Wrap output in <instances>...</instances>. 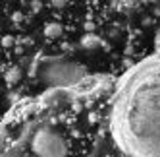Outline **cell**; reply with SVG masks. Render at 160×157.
<instances>
[{
  "label": "cell",
  "instance_id": "obj_4",
  "mask_svg": "<svg viewBox=\"0 0 160 157\" xmlns=\"http://www.w3.org/2000/svg\"><path fill=\"white\" fill-rule=\"evenodd\" d=\"M44 35L47 37H56V35H60V25H56V24H50L47 29H44Z\"/></svg>",
  "mask_w": 160,
  "mask_h": 157
},
{
  "label": "cell",
  "instance_id": "obj_2",
  "mask_svg": "<svg viewBox=\"0 0 160 157\" xmlns=\"http://www.w3.org/2000/svg\"><path fill=\"white\" fill-rule=\"evenodd\" d=\"M85 76V70L79 64L66 58H48L41 64L39 78L52 87H68L77 84Z\"/></svg>",
  "mask_w": 160,
  "mask_h": 157
},
{
  "label": "cell",
  "instance_id": "obj_3",
  "mask_svg": "<svg viewBox=\"0 0 160 157\" xmlns=\"http://www.w3.org/2000/svg\"><path fill=\"white\" fill-rule=\"evenodd\" d=\"M31 151L37 157H66L68 143L58 130H54L52 126H42L33 134Z\"/></svg>",
  "mask_w": 160,
  "mask_h": 157
},
{
  "label": "cell",
  "instance_id": "obj_1",
  "mask_svg": "<svg viewBox=\"0 0 160 157\" xmlns=\"http://www.w3.org/2000/svg\"><path fill=\"white\" fill-rule=\"evenodd\" d=\"M110 134L125 157H160V57L125 76L112 103Z\"/></svg>",
  "mask_w": 160,
  "mask_h": 157
},
{
  "label": "cell",
  "instance_id": "obj_5",
  "mask_svg": "<svg viewBox=\"0 0 160 157\" xmlns=\"http://www.w3.org/2000/svg\"><path fill=\"white\" fill-rule=\"evenodd\" d=\"M83 45H85V47H89V45H91V47H93V45H97V37H85Z\"/></svg>",
  "mask_w": 160,
  "mask_h": 157
}]
</instances>
